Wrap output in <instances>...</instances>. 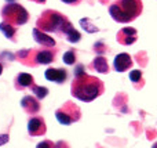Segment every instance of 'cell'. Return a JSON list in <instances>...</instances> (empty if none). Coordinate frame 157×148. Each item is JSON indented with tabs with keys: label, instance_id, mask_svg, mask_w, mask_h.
Wrapping results in <instances>:
<instances>
[{
	"label": "cell",
	"instance_id": "1",
	"mask_svg": "<svg viewBox=\"0 0 157 148\" xmlns=\"http://www.w3.org/2000/svg\"><path fill=\"white\" fill-rule=\"evenodd\" d=\"M103 83L98 78L87 75L84 69H76V78L72 82V96L84 102L94 101L97 97L103 93Z\"/></svg>",
	"mask_w": 157,
	"mask_h": 148
},
{
	"label": "cell",
	"instance_id": "2",
	"mask_svg": "<svg viewBox=\"0 0 157 148\" xmlns=\"http://www.w3.org/2000/svg\"><path fill=\"white\" fill-rule=\"evenodd\" d=\"M142 0H116L109 6V14L116 22L124 24L138 18L142 13Z\"/></svg>",
	"mask_w": 157,
	"mask_h": 148
},
{
	"label": "cell",
	"instance_id": "3",
	"mask_svg": "<svg viewBox=\"0 0 157 148\" xmlns=\"http://www.w3.org/2000/svg\"><path fill=\"white\" fill-rule=\"evenodd\" d=\"M37 29L41 32H61L66 33L73 25L72 22L66 18L63 14L58 13L54 10H47L39 17L37 22Z\"/></svg>",
	"mask_w": 157,
	"mask_h": 148
},
{
	"label": "cell",
	"instance_id": "4",
	"mask_svg": "<svg viewBox=\"0 0 157 148\" xmlns=\"http://www.w3.org/2000/svg\"><path fill=\"white\" fill-rule=\"evenodd\" d=\"M2 17L3 22L10 24L15 28L29 21V13L26 11V8L22 7L18 3H7L2 8Z\"/></svg>",
	"mask_w": 157,
	"mask_h": 148
},
{
	"label": "cell",
	"instance_id": "5",
	"mask_svg": "<svg viewBox=\"0 0 157 148\" xmlns=\"http://www.w3.org/2000/svg\"><path fill=\"white\" fill-rule=\"evenodd\" d=\"M55 118L58 119V122H59L61 125H66V126L72 125L81 118L80 108H78L75 102L68 101L61 108H58V110L55 111Z\"/></svg>",
	"mask_w": 157,
	"mask_h": 148
},
{
	"label": "cell",
	"instance_id": "6",
	"mask_svg": "<svg viewBox=\"0 0 157 148\" xmlns=\"http://www.w3.org/2000/svg\"><path fill=\"white\" fill-rule=\"evenodd\" d=\"M116 39L120 44L130 46V44H132L134 42H136V39H138V32H136L135 28H131V26L123 28V29L119 30Z\"/></svg>",
	"mask_w": 157,
	"mask_h": 148
},
{
	"label": "cell",
	"instance_id": "7",
	"mask_svg": "<svg viewBox=\"0 0 157 148\" xmlns=\"http://www.w3.org/2000/svg\"><path fill=\"white\" fill-rule=\"evenodd\" d=\"M46 123H44L43 118L40 116H35L30 118L28 122V133L30 136H43L46 133Z\"/></svg>",
	"mask_w": 157,
	"mask_h": 148
},
{
	"label": "cell",
	"instance_id": "8",
	"mask_svg": "<svg viewBox=\"0 0 157 148\" xmlns=\"http://www.w3.org/2000/svg\"><path fill=\"white\" fill-rule=\"evenodd\" d=\"M55 60V50L43 49L35 51V57H33V64H41V65H47L51 64Z\"/></svg>",
	"mask_w": 157,
	"mask_h": 148
},
{
	"label": "cell",
	"instance_id": "9",
	"mask_svg": "<svg viewBox=\"0 0 157 148\" xmlns=\"http://www.w3.org/2000/svg\"><path fill=\"white\" fill-rule=\"evenodd\" d=\"M44 76H46L47 80L50 82H55V83H63L66 79H68V72L63 68H48L46 72H44Z\"/></svg>",
	"mask_w": 157,
	"mask_h": 148
},
{
	"label": "cell",
	"instance_id": "10",
	"mask_svg": "<svg viewBox=\"0 0 157 148\" xmlns=\"http://www.w3.org/2000/svg\"><path fill=\"white\" fill-rule=\"evenodd\" d=\"M113 66L117 72H124L127 69H130V66H132V60H131L130 54L121 53V54L116 55V58L113 61Z\"/></svg>",
	"mask_w": 157,
	"mask_h": 148
},
{
	"label": "cell",
	"instance_id": "11",
	"mask_svg": "<svg viewBox=\"0 0 157 148\" xmlns=\"http://www.w3.org/2000/svg\"><path fill=\"white\" fill-rule=\"evenodd\" d=\"M21 107L24 108L25 112L29 114V115H33V114L40 111V104H39L37 100L32 96H25L24 98L21 100Z\"/></svg>",
	"mask_w": 157,
	"mask_h": 148
},
{
	"label": "cell",
	"instance_id": "12",
	"mask_svg": "<svg viewBox=\"0 0 157 148\" xmlns=\"http://www.w3.org/2000/svg\"><path fill=\"white\" fill-rule=\"evenodd\" d=\"M33 39H35L39 44H41V46H44V47H48V49H51V47L55 46V40H54V39H52L51 36H48L47 33L39 30L37 28H35V29H33Z\"/></svg>",
	"mask_w": 157,
	"mask_h": 148
},
{
	"label": "cell",
	"instance_id": "13",
	"mask_svg": "<svg viewBox=\"0 0 157 148\" xmlns=\"http://www.w3.org/2000/svg\"><path fill=\"white\" fill-rule=\"evenodd\" d=\"M33 86V76L30 74H25V72H21L18 74V76L15 78V87L18 90H22V89H26Z\"/></svg>",
	"mask_w": 157,
	"mask_h": 148
},
{
	"label": "cell",
	"instance_id": "14",
	"mask_svg": "<svg viewBox=\"0 0 157 148\" xmlns=\"http://www.w3.org/2000/svg\"><path fill=\"white\" fill-rule=\"evenodd\" d=\"M92 66L97 72L99 74H108L109 72V65H108V61L103 55H98L94 61H92Z\"/></svg>",
	"mask_w": 157,
	"mask_h": 148
},
{
	"label": "cell",
	"instance_id": "15",
	"mask_svg": "<svg viewBox=\"0 0 157 148\" xmlns=\"http://www.w3.org/2000/svg\"><path fill=\"white\" fill-rule=\"evenodd\" d=\"M0 30H2L3 35L7 39L15 40V33H17L15 26H13V25H10V24H6V22H2V24H0Z\"/></svg>",
	"mask_w": 157,
	"mask_h": 148
},
{
	"label": "cell",
	"instance_id": "16",
	"mask_svg": "<svg viewBox=\"0 0 157 148\" xmlns=\"http://www.w3.org/2000/svg\"><path fill=\"white\" fill-rule=\"evenodd\" d=\"M80 25H81V28H83L86 32H88V33H95V32H98V30H99V28L95 26V25L92 24V21H91L90 18H83V19H80Z\"/></svg>",
	"mask_w": 157,
	"mask_h": 148
},
{
	"label": "cell",
	"instance_id": "17",
	"mask_svg": "<svg viewBox=\"0 0 157 148\" xmlns=\"http://www.w3.org/2000/svg\"><path fill=\"white\" fill-rule=\"evenodd\" d=\"M66 35V39H68L71 43H76V42H78L81 39V35H80V32H77L76 29H75L73 26L71 28V29L68 30V32L65 33Z\"/></svg>",
	"mask_w": 157,
	"mask_h": 148
},
{
	"label": "cell",
	"instance_id": "18",
	"mask_svg": "<svg viewBox=\"0 0 157 148\" xmlns=\"http://www.w3.org/2000/svg\"><path fill=\"white\" fill-rule=\"evenodd\" d=\"M32 91L35 93V96L37 97V100H43L44 97L48 94V89L41 87V86H36V85L32 86Z\"/></svg>",
	"mask_w": 157,
	"mask_h": 148
},
{
	"label": "cell",
	"instance_id": "19",
	"mask_svg": "<svg viewBox=\"0 0 157 148\" xmlns=\"http://www.w3.org/2000/svg\"><path fill=\"white\" fill-rule=\"evenodd\" d=\"M130 79L131 82L134 83V85H138V86H142L144 85V79H142V72L138 71V69H135V71H132L130 74Z\"/></svg>",
	"mask_w": 157,
	"mask_h": 148
},
{
	"label": "cell",
	"instance_id": "20",
	"mask_svg": "<svg viewBox=\"0 0 157 148\" xmlns=\"http://www.w3.org/2000/svg\"><path fill=\"white\" fill-rule=\"evenodd\" d=\"M63 62H65L66 65H73V64L76 62V55H75L73 50H69V51H66L65 54H63Z\"/></svg>",
	"mask_w": 157,
	"mask_h": 148
},
{
	"label": "cell",
	"instance_id": "21",
	"mask_svg": "<svg viewBox=\"0 0 157 148\" xmlns=\"http://www.w3.org/2000/svg\"><path fill=\"white\" fill-rule=\"evenodd\" d=\"M36 148H54V143L50 140H46V141H41V143L37 144Z\"/></svg>",
	"mask_w": 157,
	"mask_h": 148
},
{
	"label": "cell",
	"instance_id": "22",
	"mask_svg": "<svg viewBox=\"0 0 157 148\" xmlns=\"http://www.w3.org/2000/svg\"><path fill=\"white\" fill-rule=\"evenodd\" d=\"M8 134H0V146H3V144H7L8 143Z\"/></svg>",
	"mask_w": 157,
	"mask_h": 148
},
{
	"label": "cell",
	"instance_id": "23",
	"mask_svg": "<svg viewBox=\"0 0 157 148\" xmlns=\"http://www.w3.org/2000/svg\"><path fill=\"white\" fill-rule=\"evenodd\" d=\"M54 148H69V146L65 141H58L57 144H54Z\"/></svg>",
	"mask_w": 157,
	"mask_h": 148
},
{
	"label": "cell",
	"instance_id": "24",
	"mask_svg": "<svg viewBox=\"0 0 157 148\" xmlns=\"http://www.w3.org/2000/svg\"><path fill=\"white\" fill-rule=\"evenodd\" d=\"M63 3H66V4H72V6H75V4H78V3L81 2V0H62Z\"/></svg>",
	"mask_w": 157,
	"mask_h": 148
},
{
	"label": "cell",
	"instance_id": "25",
	"mask_svg": "<svg viewBox=\"0 0 157 148\" xmlns=\"http://www.w3.org/2000/svg\"><path fill=\"white\" fill-rule=\"evenodd\" d=\"M30 2H36V3H44L46 0H30Z\"/></svg>",
	"mask_w": 157,
	"mask_h": 148
},
{
	"label": "cell",
	"instance_id": "26",
	"mask_svg": "<svg viewBox=\"0 0 157 148\" xmlns=\"http://www.w3.org/2000/svg\"><path fill=\"white\" fill-rule=\"evenodd\" d=\"M2 72H3V65L0 64V75H2Z\"/></svg>",
	"mask_w": 157,
	"mask_h": 148
},
{
	"label": "cell",
	"instance_id": "27",
	"mask_svg": "<svg viewBox=\"0 0 157 148\" xmlns=\"http://www.w3.org/2000/svg\"><path fill=\"white\" fill-rule=\"evenodd\" d=\"M106 2H108V0H101V3H106Z\"/></svg>",
	"mask_w": 157,
	"mask_h": 148
},
{
	"label": "cell",
	"instance_id": "28",
	"mask_svg": "<svg viewBox=\"0 0 157 148\" xmlns=\"http://www.w3.org/2000/svg\"><path fill=\"white\" fill-rule=\"evenodd\" d=\"M8 2H10V0H8Z\"/></svg>",
	"mask_w": 157,
	"mask_h": 148
}]
</instances>
